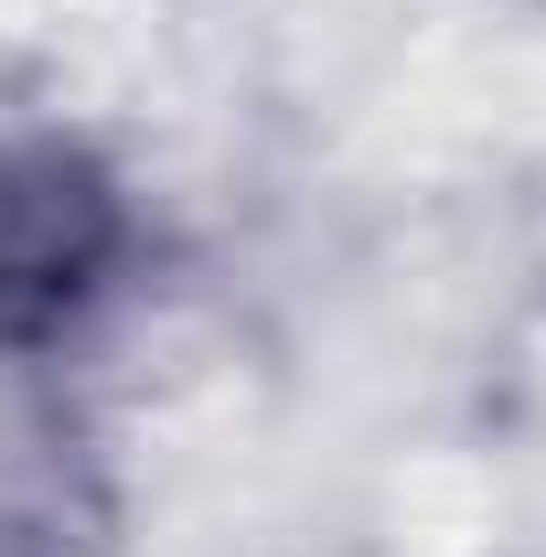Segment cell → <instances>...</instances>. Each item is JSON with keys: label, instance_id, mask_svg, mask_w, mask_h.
I'll use <instances>...</instances> for the list:
<instances>
[{"label": "cell", "instance_id": "cell-1", "mask_svg": "<svg viewBox=\"0 0 546 557\" xmlns=\"http://www.w3.org/2000/svg\"><path fill=\"white\" fill-rule=\"evenodd\" d=\"M139 278V194L75 129H0V364L75 354Z\"/></svg>", "mask_w": 546, "mask_h": 557}]
</instances>
